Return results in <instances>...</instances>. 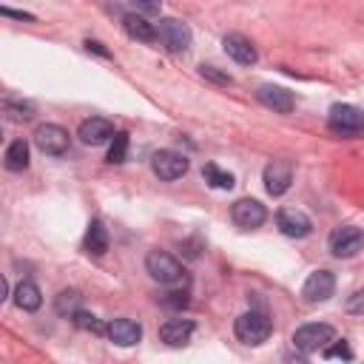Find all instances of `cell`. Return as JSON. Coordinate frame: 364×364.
Listing matches in <instances>:
<instances>
[{
	"label": "cell",
	"mask_w": 364,
	"mask_h": 364,
	"mask_svg": "<svg viewBox=\"0 0 364 364\" xmlns=\"http://www.w3.org/2000/svg\"><path fill=\"white\" fill-rule=\"evenodd\" d=\"M85 48H88V51H97V54H102V57H108V51H105L102 43H97V40H85Z\"/></svg>",
	"instance_id": "1f68e13d"
},
{
	"label": "cell",
	"mask_w": 364,
	"mask_h": 364,
	"mask_svg": "<svg viewBox=\"0 0 364 364\" xmlns=\"http://www.w3.org/2000/svg\"><path fill=\"white\" fill-rule=\"evenodd\" d=\"M327 125L333 134L338 136H358L361 128H364V114L355 108V105H347V102H336L327 114Z\"/></svg>",
	"instance_id": "3957f363"
},
{
	"label": "cell",
	"mask_w": 364,
	"mask_h": 364,
	"mask_svg": "<svg viewBox=\"0 0 364 364\" xmlns=\"http://www.w3.org/2000/svg\"><path fill=\"white\" fill-rule=\"evenodd\" d=\"M151 171L162 179V182H173L179 176L188 173V156L179 154V151H171V148H162L151 156Z\"/></svg>",
	"instance_id": "52a82bcc"
},
{
	"label": "cell",
	"mask_w": 364,
	"mask_h": 364,
	"mask_svg": "<svg viewBox=\"0 0 364 364\" xmlns=\"http://www.w3.org/2000/svg\"><path fill=\"white\" fill-rule=\"evenodd\" d=\"M145 270H148V276L154 279V282H159V284H176L179 279H182V264L171 256V253H165V250H151L148 256H145Z\"/></svg>",
	"instance_id": "277c9868"
},
{
	"label": "cell",
	"mask_w": 364,
	"mask_h": 364,
	"mask_svg": "<svg viewBox=\"0 0 364 364\" xmlns=\"http://www.w3.org/2000/svg\"><path fill=\"white\" fill-rule=\"evenodd\" d=\"M262 179H264V191L270 196H282V193H287V188L293 182V165L287 159H273L264 165Z\"/></svg>",
	"instance_id": "8fae6325"
},
{
	"label": "cell",
	"mask_w": 364,
	"mask_h": 364,
	"mask_svg": "<svg viewBox=\"0 0 364 364\" xmlns=\"http://www.w3.org/2000/svg\"><path fill=\"white\" fill-rule=\"evenodd\" d=\"M193 336V321L191 318H168L162 327H159V338L171 347H182L188 344Z\"/></svg>",
	"instance_id": "e0dca14e"
},
{
	"label": "cell",
	"mask_w": 364,
	"mask_h": 364,
	"mask_svg": "<svg viewBox=\"0 0 364 364\" xmlns=\"http://www.w3.org/2000/svg\"><path fill=\"white\" fill-rule=\"evenodd\" d=\"M202 77H208V80H213V82H230V74H222V71H216V65H202Z\"/></svg>",
	"instance_id": "f546056e"
},
{
	"label": "cell",
	"mask_w": 364,
	"mask_h": 364,
	"mask_svg": "<svg viewBox=\"0 0 364 364\" xmlns=\"http://www.w3.org/2000/svg\"><path fill=\"white\" fill-rule=\"evenodd\" d=\"M284 364H310L307 358H301V355H287L284 358Z\"/></svg>",
	"instance_id": "e575fe53"
},
{
	"label": "cell",
	"mask_w": 364,
	"mask_h": 364,
	"mask_svg": "<svg viewBox=\"0 0 364 364\" xmlns=\"http://www.w3.org/2000/svg\"><path fill=\"white\" fill-rule=\"evenodd\" d=\"M6 296H9V282H6V276L0 273V304L6 301Z\"/></svg>",
	"instance_id": "836d02e7"
},
{
	"label": "cell",
	"mask_w": 364,
	"mask_h": 364,
	"mask_svg": "<svg viewBox=\"0 0 364 364\" xmlns=\"http://www.w3.org/2000/svg\"><path fill=\"white\" fill-rule=\"evenodd\" d=\"M256 97H259V102H262L264 108H270V111H276V114H290L293 105H296L293 91H287V88H282V85H270V82L259 85Z\"/></svg>",
	"instance_id": "4fadbf2b"
},
{
	"label": "cell",
	"mask_w": 364,
	"mask_h": 364,
	"mask_svg": "<svg viewBox=\"0 0 364 364\" xmlns=\"http://www.w3.org/2000/svg\"><path fill=\"white\" fill-rule=\"evenodd\" d=\"M336 341V330L324 321H313V324H301L293 333V347L299 353H318L324 347H330Z\"/></svg>",
	"instance_id": "7a4b0ae2"
},
{
	"label": "cell",
	"mask_w": 364,
	"mask_h": 364,
	"mask_svg": "<svg viewBox=\"0 0 364 364\" xmlns=\"http://www.w3.org/2000/svg\"><path fill=\"white\" fill-rule=\"evenodd\" d=\"M361 299H364V296H361V290H355V293H353V299H350V310H353V313H361Z\"/></svg>",
	"instance_id": "d6a6232c"
},
{
	"label": "cell",
	"mask_w": 364,
	"mask_h": 364,
	"mask_svg": "<svg viewBox=\"0 0 364 364\" xmlns=\"http://www.w3.org/2000/svg\"><path fill=\"white\" fill-rule=\"evenodd\" d=\"M230 219H233L239 228H245V230H256V228L267 219V210H264V205H262L259 199L245 196V199H236V202L230 205Z\"/></svg>",
	"instance_id": "9c48e42d"
},
{
	"label": "cell",
	"mask_w": 364,
	"mask_h": 364,
	"mask_svg": "<svg viewBox=\"0 0 364 364\" xmlns=\"http://www.w3.org/2000/svg\"><path fill=\"white\" fill-rule=\"evenodd\" d=\"M85 250L91 256H102L108 250V230H105V225L100 219H94L88 225V230H85Z\"/></svg>",
	"instance_id": "7402d4cb"
},
{
	"label": "cell",
	"mask_w": 364,
	"mask_h": 364,
	"mask_svg": "<svg viewBox=\"0 0 364 364\" xmlns=\"http://www.w3.org/2000/svg\"><path fill=\"white\" fill-rule=\"evenodd\" d=\"M222 46H225V54L230 57V60H236L239 65H253L256 60H259V51H256V46L245 37V34H225V40H222Z\"/></svg>",
	"instance_id": "9a60e30c"
},
{
	"label": "cell",
	"mask_w": 364,
	"mask_h": 364,
	"mask_svg": "<svg viewBox=\"0 0 364 364\" xmlns=\"http://www.w3.org/2000/svg\"><path fill=\"white\" fill-rule=\"evenodd\" d=\"M276 225H279V230H282L284 236H290V239H304V236L313 233L310 216H307L304 210H299V208H282V210L276 213Z\"/></svg>",
	"instance_id": "7c38bea8"
},
{
	"label": "cell",
	"mask_w": 364,
	"mask_h": 364,
	"mask_svg": "<svg viewBox=\"0 0 364 364\" xmlns=\"http://www.w3.org/2000/svg\"><path fill=\"white\" fill-rule=\"evenodd\" d=\"M159 301H162L165 307H185V304H188V293H165Z\"/></svg>",
	"instance_id": "83f0119b"
},
{
	"label": "cell",
	"mask_w": 364,
	"mask_h": 364,
	"mask_svg": "<svg viewBox=\"0 0 364 364\" xmlns=\"http://www.w3.org/2000/svg\"><path fill=\"white\" fill-rule=\"evenodd\" d=\"M202 176H205V182L210 185V188H219V191H230L236 182H233V176L228 173V171H222V168H216L213 162L210 165H205V171H202Z\"/></svg>",
	"instance_id": "603a6c76"
},
{
	"label": "cell",
	"mask_w": 364,
	"mask_h": 364,
	"mask_svg": "<svg viewBox=\"0 0 364 364\" xmlns=\"http://www.w3.org/2000/svg\"><path fill=\"white\" fill-rule=\"evenodd\" d=\"M156 40L168 48V51H188L191 48V28L188 23L176 20V17H162L156 23Z\"/></svg>",
	"instance_id": "5b68a950"
},
{
	"label": "cell",
	"mask_w": 364,
	"mask_h": 364,
	"mask_svg": "<svg viewBox=\"0 0 364 364\" xmlns=\"http://www.w3.org/2000/svg\"><path fill=\"white\" fill-rule=\"evenodd\" d=\"M3 165L14 173L26 171L28 168V142L26 139H14L9 148H6V156H3Z\"/></svg>",
	"instance_id": "44dd1931"
},
{
	"label": "cell",
	"mask_w": 364,
	"mask_h": 364,
	"mask_svg": "<svg viewBox=\"0 0 364 364\" xmlns=\"http://www.w3.org/2000/svg\"><path fill=\"white\" fill-rule=\"evenodd\" d=\"M0 139H3V128H0Z\"/></svg>",
	"instance_id": "d590c367"
},
{
	"label": "cell",
	"mask_w": 364,
	"mask_h": 364,
	"mask_svg": "<svg viewBox=\"0 0 364 364\" xmlns=\"http://www.w3.org/2000/svg\"><path fill=\"white\" fill-rule=\"evenodd\" d=\"M233 333H236V338H239L242 344L259 347V344H264V341L270 338L273 321H270V316L262 313V310H247V313H242V316L233 321Z\"/></svg>",
	"instance_id": "6da1fadb"
},
{
	"label": "cell",
	"mask_w": 364,
	"mask_h": 364,
	"mask_svg": "<svg viewBox=\"0 0 364 364\" xmlns=\"http://www.w3.org/2000/svg\"><path fill=\"white\" fill-rule=\"evenodd\" d=\"M14 304H17L20 310H26V313L37 310V307L43 304V293H40V287H37L34 282L23 279V282L14 287Z\"/></svg>",
	"instance_id": "ffe728a7"
},
{
	"label": "cell",
	"mask_w": 364,
	"mask_h": 364,
	"mask_svg": "<svg viewBox=\"0 0 364 364\" xmlns=\"http://www.w3.org/2000/svg\"><path fill=\"white\" fill-rule=\"evenodd\" d=\"M122 28L131 40H139V43H154L156 40V26L148 20V17H139V14H125L122 17Z\"/></svg>",
	"instance_id": "ac0fdd59"
},
{
	"label": "cell",
	"mask_w": 364,
	"mask_h": 364,
	"mask_svg": "<svg viewBox=\"0 0 364 364\" xmlns=\"http://www.w3.org/2000/svg\"><path fill=\"white\" fill-rule=\"evenodd\" d=\"M125 156H128V131H114L111 148H108V162L119 165V162H125Z\"/></svg>",
	"instance_id": "d4e9b609"
},
{
	"label": "cell",
	"mask_w": 364,
	"mask_h": 364,
	"mask_svg": "<svg viewBox=\"0 0 364 364\" xmlns=\"http://www.w3.org/2000/svg\"><path fill=\"white\" fill-rule=\"evenodd\" d=\"M327 245H330V253H333L336 259H353V256H358V250L364 247L361 228H355V225H341V228H336V230L330 233Z\"/></svg>",
	"instance_id": "8992f818"
},
{
	"label": "cell",
	"mask_w": 364,
	"mask_h": 364,
	"mask_svg": "<svg viewBox=\"0 0 364 364\" xmlns=\"http://www.w3.org/2000/svg\"><path fill=\"white\" fill-rule=\"evenodd\" d=\"M108 338L117 344V347H134L139 338H142V327L134 321V318H114L108 327H105Z\"/></svg>",
	"instance_id": "2e32d148"
},
{
	"label": "cell",
	"mask_w": 364,
	"mask_h": 364,
	"mask_svg": "<svg viewBox=\"0 0 364 364\" xmlns=\"http://www.w3.org/2000/svg\"><path fill=\"white\" fill-rule=\"evenodd\" d=\"M324 355H327V358H344V361H350V358H353V350H350L344 341H336L333 347H324Z\"/></svg>",
	"instance_id": "4316f807"
},
{
	"label": "cell",
	"mask_w": 364,
	"mask_h": 364,
	"mask_svg": "<svg viewBox=\"0 0 364 364\" xmlns=\"http://www.w3.org/2000/svg\"><path fill=\"white\" fill-rule=\"evenodd\" d=\"M336 293V276L330 270H313L307 279H304V287H301V299L307 304H318V301H327L330 296Z\"/></svg>",
	"instance_id": "30bf717a"
},
{
	"label": "cell",
	"mask_w": 364,
	"mask_h": 364,
	"mask_svg": "<svg viewBox=\"0 0 364 364\" xmlns=\"http://www.w3.org/2000/svg\"><path fill=\"white\" fill-rule=\"evenodd\" d=\"M80 301H82V296H80L77 290H63V293L57 296V301H54V310H57L60 316L71 318V316L80 310Z\"/></svg>",
	"instance_id": "cb8c5ba5"
},
{
	"label": "cell",
	"mask_w": 364,
	"mask_h": 364,
	"mask_svg": "<svg viewBox=\"0 0 364 364\" xmlns=\"http://www.w3.org/2000/svg\"><path fill=\"white\" fill-rule=\"evenodd\" d=\"M77 136L82 139V145H91L94 148V145H102V142H108L114 136V125L105 117H88V119L80 122Z\"/></svg>",
	"instance_id": "5bb4252c"
},
{
	"label": "cell",
	"mask_w": 364,
	"mask_h": 364,
	"mask_svg": "<svg viewBox=\"0 0 364 364\" xmlns=\"http://www.w3.org/2000/svg\"><path fill=\"white\" fill-rule=\"evenodd\" d=\"M0 14L3 17H14V20H34V14L31 11H23V9H9V6H0Z\"/></svg>",
	"instance_id": "4dcf8cb0"
},
{
	"label": "cell",
	"mask_w": 364,
	"mask_h": 364,
	"mask_svg": "<svg viewBox=\"0 0 364 364\" xmlns=\"http://www.w3.org/2000/svg\"><path fill=\"white\" fill-rule=\"evenodd\" d=\"M71 321H74V327H80V330H85V333H97V336L105 333V324H102L97 316L85 313V310H77V313L71 316Z\"/></svg>",
	"instance_id": "484cf974"
},
{
	"label": "cell",
	"mask_w": 364,
	"mask_h": 364,
	"mask_svg": "<svg viewBox=\"0 0 364 364\" xmlns=\"http://www.w3.org/2000/svg\"><path fill=\"white\" fill-rule=\"evenodd\" d=\"M34 145L48 156H63L68 151V131L57 122H43L34 128Z\"/></svg>",
	"instance_id": "ba28073f"
},
{
	"label": "cell",
	"mask_w": 364,
	"mask_h": 364,
	"mask_svg": "<svg viewBox=\"0 0 364 364\" xmlns=\"http://www.w3.org/2000/svg\"><path fill=\"white\" fill-rule=\"evenodd\" d=\"M0 114H3L6 119H11V122H28V119L37 114V108H34V102H28V100L6 97V100H0Z\"/></svg>",
	"instance_id": "d6986e66"
},
{
	"label": "cell",
	"mask_w": 364,
	"mask_h": 364,
	"mask_svg": "<svg viewBox=\"0 0 364 364\" xmlns=\"http://www.w3.org/2000/svg\"><path fill=\"white\" fill-rule=\"evenodd\" d=\"M159 3H134L131 6V14H139V17H145V14H159Z\"/></svg>",
	"instance_id": "f1b7e54d"
}]
</instances>
